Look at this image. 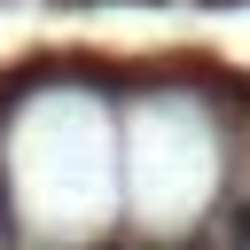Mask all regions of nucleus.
I'll list each match as a JSON object with an SVG mask.
<instances>
[{
  "instance_id": "obj_1",
  "label": "nucleus",
  "mask_w": 250,
  "mask_h": 250,
  "mask_svg": "<svg viewBox=\"0 0 250 250\" xmlns=\"http://www.w3.org/2000/svg\"><path fill=\"white\" fill-rule=\"evenodd\" d=\"M102 250H117V242H102Z\"/></svg>"
}]
</instances>
